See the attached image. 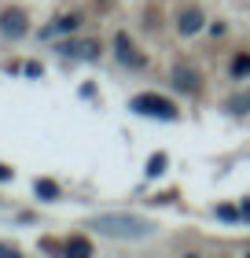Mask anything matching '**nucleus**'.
I'll use <instances>...</instances> for the list:
<instances>
[{"label":"nucleus","instance_id":"1","mask_svg":"<svg viewBox=\"0 0 250 258\" xmlns=\"http://www.w3.org/2000/svg\"><path fill=\"white\" fill-rule=\"evenodd\" d=\"M92 229L103 232V236H114V240H144V236H151L154 225L136 214H100V218H92Z\"/></svg>","mask_w":250,"mask_h":258},{"label":"nucleus","instance_id":"2","mask_svg":"<svg viewBox=\"0 0 250 258\" xmlns=\"http://www.w3.org/2000/svg\"><path fill=\"white\" fill-rule=\"evenodd\" d=\"M133 111L136 114H151V118H177V107L165 96H154V92H144V96H136L133 100Z\"/></svg>","mask_w":250,"mask_h":258},{"label":"nucleus","instance_id":"3","mask_svg":"<svg viewBox=\"0 0 250 258\" xmlns=\"http://www.w3.org/2000/svg\"><path fill=\"white\" fill-rule=\"evenodd\" d=\"M170 81H173V85L177 89H181V92H199V70L195 67H188V63H177L173 70H170Z\"/></svg>","mask_w":250,"mask_h":258},{"label":"nucleus","instance_id":"4","mask_svg":"<svg viewBox=\"0 0 250 258\" xmlns=\"http://www.w3.org/2000/svg\"><path fill=\"white\" fill-rule=\"evenodd\" d=\"M0 33H4V37H22V33H26V15H22L19 8H8L4 15H0Z\"/></svg>","mask_w":250,"mask_h":258},{"label":"nucleus","instance_id":"5","mask_svg":"<svg viewBox=\"0 0 250 258\" xmlns=\"http://www.w3.org/2000/svg\"><path fill=\"white\" fill-rule=\"evenodd\" d=\"M202 22H206V19H202V11H199V8H184V11H181V19H177V30H181L184 37H195V33L202 30Z\"/></svg>","mask_w":250,"mask_h":258},{"label":"nucleus","instance_id":"6","mask_svg":"<svg viewBox=\"0 0 250 258\" xmlns=\"http://www.w3.org/2000/svg\"><path fill=\"white\" fill-rule=\"evenodd\" d=\"M63 52L66 55H77V59H96L100 55V41H74V44H63Z\"/></svg>","mask_w":250,"mask_h":258},{"label":"nucleus","instance_id":"7","mask_svg":"<svg viewBox=\"0 0 250 258\" xmlns=\"http://www.w3.org/2000/svg\"><path fill=\"white\" fill-rule=\"evenodd\" d=\"M114 48H118V59H122V63H129V67H144V55L133 52V44H129L125 33H118V37H114Z\"/></svg>","mask_w":250,"mask_h":258},{"label":"nucleus","instance_id":"8","mask_svg":"<svg viewBox=\"0 0 250 258\" xmlns=\"http://www.w3.org/2000/svg\"><path fill=\"white\" fill-rule=\"evenodd\" d=\"M228 111L232 114H246L250 111V92H235V96L228 100Z\"/></svg>","mask_w":250,"mask_h":258},{"label":"nucleus","instance_id":"9","mask_svg":"<svg viewBox=\"0 0 250 258\" xmlns=\"http://www.w3.org/2000/svg\"><path fill=\"white\" fill-rule=\"evenodd\" d=\"M66 254H77V258H85V254H92V243H89L85 236H77V240H70V243H66Z\"/></svg>","mask_w":250,"mask_h":258},{"label":"nucleus","instance_id":"10","mask_svg":"<svg viewBox=\"0 0 250 258\" xmlns=\"http://www.w3.org/2000/svg\"><path fill=\"white\" fill-rule=\"evenodd\" d=\"M70 30H77V15H66V19H59L55 26L48 33H70Z\"/></svg>","mask_w":250,"mask_h":258},{"label":"nucleus","instance_id":"11","mask_svg":"<svg viewBox=\"0 0 250 258\" xmlns=\"http://www.w3.org/2000/svg\"><path fill=\"white\" fill-rule=\"evenodd\" d=\"M162 170H165V155L158 151V155H151V162H147V177H158Z\"/></svg>","mask_w":250,"mask_h":258},{"label":"nucleus","instance_id":"12","mask_svg":"<svg viewBox=\"0 0 250 258\" xmlns=\"http://www.w3.org/2000/svg\"><path fill=\"white\" fill-rule=\"evenodd\" d=\"M37 196H44V199H59V184H52V181H37Z\"/></svg>","mask_w":250,"mask_h":258},{"label":"nucleus","instance_id":"13","mask_svg":"<svg viewBox=\"0 0 250 258\" xmlns=\"http://www.w3.org/2000/svg\"><path fill=\"white\" fill-rule=\"evenodd\" d=\"M217 218H221V221H239V218H243V210H235V207L224 203V207H217Z\"/></svg>","mask_w":250,"mask_h":258},{"label":"nucleus","instance_id":"14","mask_svg":"<svg viewBox=\"0 0 250 258\" xmlns=\"http://www.w3.org/2000/svg\"><path fill=\"white\" fill-rule=\"evenodd\" d=\"M232 74H235V78H243V74H250V55H239V59L232 63Z\"/></svg>","mask_w":250,"mask_h":258},{"label":"nucleus","instance_id":"15","mask_svg":"<svg viewBox=\"0 0 250 258\" xmlns=\"http://www.w3.org/2000/svg\"><path fill=\"white\" fill-rule=\"evenodd\" d=\"M0 254H15V247H8V243H0Z\"/></svg>","mask_w":250,"mask_h":258},{"label":"nucleus","instance_id":"16","mask_svg":"<svg viewBox=\"0 0 250 258\" xmlns=\"http://www.w3.org/2000/svg\"><path fill=\"white\" fill-rule=\"evenodd\" d=\"M8 177H11V170H8V166H0V181H8Z\"/></svg>","mask_w":250,"mask_h":258},{"label":"nucleus","instance_id":"17","mask_svg":"<svg viewBox=\"0 0 250 258\" xmlns=\"http://www.w3.org/2000/svg\"><path fill=\"white\" fill-rule=\"evenodd\" d=\"M243 218L250 221V199H246V203H243Z\"/></svg>","mask_w":250,"mask_h":258}]
</instances>
